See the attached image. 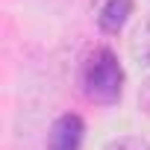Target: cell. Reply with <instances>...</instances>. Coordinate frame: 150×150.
I'll use <instances>...</instances> for the list:
<instances>
[{
  "label": "cell",
  "instance_id": "7a4b0ae2",
  "mask_svg": "<svg viewBox=\"0 0 150 150\" xmlns=\"http://www.w3.org/2000/svg\"><path fill=\"white\" fill-rule=\"evenodd\" d=\"M83 135H86L83 118L74 115V112H65V115H59L53 121L50 135H47V147L50 150H80Z\"/></svg>",
  "mask_w": 150,
  "mask_h": 150
},
{
  "label": "cell",
  "instance_id": "6da1fadb",
  "mask_svg": "<svg viewBox=\"0 0 150 150\" xmlns=\"http://www.w3.org/2000/svg\"><path fill=\"white\" fill-rule=\"evenodd\" d=\"M80 91L97 106H115L124 94V68L109 47H94L80 62Z\"/></svg>",
  "mask_w": 150,
  "mask_h": 150
},
{
  "label": "cell",
  "instance_id": "5b68a950",
  "mask_svg": "<svg viewBox=\"0 0 150 150\" xmlns=\"http://www.w3.org/2000/svg\"><path fill=\"white\" fill-rule=\"evenodd\" d=\"M103 150H150V141L141 135H118L103 144Z\"/></svg>",
  "mask_w": 150,
  "mask_h": 150
},
{
  "label": "cell",
  "instance_id": "3957f363",
  "mask_svg": "<svg viewBox=\"0 0 150 150\" xmlns=\"http://www.w3.org/2000/svg\"><path fill=\"white\" fill-rule=\"evenodd\" d=\"M132 15V0H103L100 9H97V24L103 33L118 35L124 30V24Z\"/></svg>",
  "mask_w": 150,
  "mask_h": 150
},
{
  "label": "cell",
  "instance_id": "277c9868",
  "mask_svg": "<svg viewBox=\"0 0 150 150\" xmlns=\"http://www.w3.org/2000/svg\"><path fill=\"white\" fill-rule=\"evenodd\" d=\"M129 56H132L138 65L150 68V15L135 24V30H132V35H129Z\"/></svg>",
  "mask_w": 150,
  "mask_h": 150
},
{
  "label": "cell",
  "instance_id": "8992f818",
  "mask_svg": "<svg viewBox=\"0 0 150 150\" xmlns=\"http://www.w3.org/2000/svg\"><path fill=\"white\" fill-rule=\"evenodd\" d=\"M138 106H141V112L144 115H150V77L141 83V88H138Z\"/></svg>",
  "mask_w": 150,
  "mask_h": 150
}]
</instances>
